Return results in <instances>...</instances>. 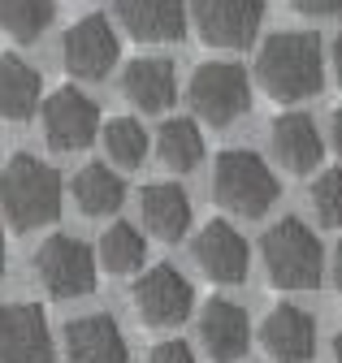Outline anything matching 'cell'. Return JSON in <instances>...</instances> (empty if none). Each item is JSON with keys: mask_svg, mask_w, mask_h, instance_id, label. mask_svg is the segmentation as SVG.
<instances>
[{"mask_svg": "<svg viewBox=\"0 0 342 363\" xmlns=\"http://www.w3.org/2000/svg\"><path fill=\"white\" fill-rule=\"evenodd\" d=\"M294 13H308V18H338L342 13V0H290Z\"/></svg>", "mask_w": 342, "mask_h": 363, "instance_id": "cell-28", "label": "cell"}, {"mask_svg": "<svg viewBox=\"0 0 342 363\" xmlns=\"http://www.w3.org/2000/svg\"><path fill=\"white\" fill-rule=\"evenodd\" d=\"M35 272L53 298H82L96 290V255L70 234H53L35 251Z\"/></svg>", "mask_w": 342, "mask_h": 363, "instance_id": "cell-6", "label": "cell"}, {"mask_svg": "<svg viewBox=\"0 0 342 363\" xmlns=\"http://www.w3.org/2000/svg\"><path fill=\"white\" fill-rule=\"evenodd\" d=\"M0 212L13 230H39L61 216V173L35 156H13L0 169Z\"/></svg>", "mask_w": 342, "mask_h": 363, "instance_id": "cell-2", "label": "cell"}, {"mask_svg": "<svg viewBox=\"0 0 342 363\" xmlns=\"http://www.w3.org/2000/svg\"><path fill=\"white\" fill-rule=\"evenodd\" d=\"M191 108L208 125H234L251 108V82L247 69L234 61H208L191 78Z\"/></svg>", "mask_w": 342, "mask_h": 363, "instance_id": "cell-5", "label": "cell"}, {"mask_svg": "<svg viewBox=\"0 0 342 363\" xmlns=\"http://www.w3.org/2000/svg\"><path fill=\"white\" fill-rule=\"evenodd\" d=\"M65 363H131L126 337L113 315H78L65 325Z\"/></svg>", "mask_w": 342, "mask_h": 363, "instance_id": "cell-15", "label": "cell"}, {"mask_svg": "<svg viewBox=\"0 0 342 363\" xmlns=\"http://www.w3.org/2000/svg\"><path fill=\"white\" fill-rule=\"evenodd\" d=\"M312 208H316L321 225L342 230V169H329V173L316 177V186H312Z\"/></svg>", "mask_w": 342, "mask_h": 363, "instance_id": "cell-26", "label": "cell"}, {"mask_svg": "<svg viewBox=\"0 0 342 363\" xmlns=\"http://www.w3.org/2000/svg\"><path fill=\"white\" fill-rule=\"evenodd\" d=\"M0 277H5V234H0Z\"/></svg>", "mask_w": 342, "mask_h": 363, "instance_id": "cell-33", "label": "cell"}, {"mask_svg": "<svg viewBox=\"0 0 342 363\" xmlns=\"http://www.w3.org/2000/svg\"><path fill=\"white\" fill-rule=\"evenodd\" d=\"M333 286H338V294H342V242H338V251H333Z\"/></svg>", "mask_w": 342, "mask_h": 363, "instance_id": "cell-29", "label": "cell"}, {"mask_svg": "<svg viewBox=\"0 0 342 363\" xmlns=\"http://www.w3.org/2000/svg\"><path fill=\"white\" fill-rule=\"evenodd\" d=\"M131 298H135L139 320L152 325V329H174V325H182L187 315H191V307H195V290H191V281L182 277L178 268H169V264L148 268L143 277L135 281Z\"/></svg>", "mask_w": 342, "mask_h": 363, "instance_id": "cell-8", "label": "cell"}, {"mask_svg": "<svg viewBox=\"0 0 342 363\" xmlns=\"http://www.w3.org/2000/svg\"><path fill=\"white\" fill-rule=\"evenodd\" d=\"M273 156L290 169V173H312L325 156V143L312 125V117L304 113H286L273 121Z\"/></svg>", "mask_w": 342, "mask_h": 363, "instance_id": "cell-19", "label": "cell"}, {"mask_svg": "<svg viewBox=\"0 0 342 363\" xmlns=\"http://www.w3.org/2000/svg\"><path fill=\"white\" fill-rule=\"evenodd\" d=\"M0 363H53V329L44 307L35 303L0 307Z\"/></svg>", "mask_w": 342, "mask_h": 363, "instance_id": "cell-9", "label": "cell"}, {"mask_svg": "<svg viewBox=\"0 0 342 363\" xmlns=\"http://www.w3.org/2000/svg\"><path fill=\"white\" fill-rule=\"evenodd\" d=\"M74 203H78L82 216H113L126 203V186H121V177L113 169L87 164L74 177Z\"/></svg>", "mask_w": 342, "mask_h": 363, "instance_id": "cell-21", "label": "cell"}, {"mask_svg": "<svg viewBox=\"0 0 342 363\" xmlns=\"http://www.w3.org/2000/svg\"><path fill=\"white\" fill-rule=\"evenodd\" d=\"M148 363H195V354H191L187 342H156Z\"/></svg>", "mask_w": 342, "mask_h": 363, "instance_id": "cell-27", "label": "cell"}, {"mask_svg": "<svg viewBox=\"0 0 342 363\" xmlns=\"http://www.w3.org/2000/svg\"><path fill=\"white\" fill-rule=\"evenodd\" d=\"M139 212H143V225L160 242H182V234L191 230V199L174 182H152V186H143Z\"/></svg>", "mask_w": 342, "mask_h": 363, "instance_id": "cell-17", "label": "cell"}, {"mask_svg": "<svg viewBox=\"0 0 342 363\" xmlns=\"http://www.w3.org/2000/svg\"><path fill=\"white\" fill-rule=\"evenodd\" d=\"M57 18V0H0V30L35 43Z\"/></svg>", "mask_w": 342, "mask_h": 363, "instance_id": "cell-24", "label": "cell"}, {"mask_svg": "<svg viewBox=\"0 0 342 363\" xmlns=\"http://www.w3.org/2000/svg\"><path fill=\"white\" fill-rule=\"evenodd\" d=\"M117 52H121V43H117V30L100 18V13H87V18H78L70 30H65V69L74 78H104L113 65H117Z\"/></svg>", "mask_w": 342, "mask_h": 363, "instance_id": "cell-11", "label": "cell"}, {"mask_svg": "<svg viewBox=\"0 0 342 363\" xmlns=\"http://www.w3.org/2000/svg\"><path fill=\"white\" fill-rule=\"evenodd\" d=\"M260 346L273 363H308L316 354V320L294 307V303H282L265 315L260 325Z\"/></svg>", "mask_w": 342, "mask_h": 363, "instance_id": "cell-13", "label": "cell"}, {"mask_svg": "<svg viewBox=\"0 0 342 363\" xmlns=\"http://www.w3.org/2000/svg\"><path fill=\"white\" fill-rule=\"evenodd\" d=\"M265 251V268H269V281L277 290H316L321 286V272H325V251L321 238L308 230L304 220H277L273 230L260 242Z\"/></svg>", "mask_w": 342, "mask_h": 363, "instance_id": "cell-3", "label": "cell"}, {"mask_svg": "<svg viewBox=\"0 0 342 363\" xmlns=\"http://www.w3.org/2000/svg\"><path fill=\"white\" fill-rule=\"evenodd\" d=\"M156 152H160V160L174 169V173H191V169L204 160V134H199L195 121L174 117V121H165V125H160Z\"/></svg>", "mask_w": 342, "mask_h": 363, "instance_id": "cell-23", "label": "cell"}, {"mask_svg": "<svg viewBox=\"0 0 342 363\" xmlns=\"http://www.w3.org/2000/svg\"><path fill=\"white\" fill-rule=\"evenodd\" d=\"M333 147H338V156H342V108L333 113Z\"/></svg>", "mask_w": 342, "mask_h": 363, "instance_id": "cell-30", "label": "cell"}, {"mask_svg": "<svg viewBox=\"0 0 342 363\" xmlns=\"http://www.w3.org/2000/svg\"><path fill=\"white\" fill-rule=\"evenodd\" d=\"M212 195H217V203L226 212L255 220V216H265L277 203L282 186H277L273 169L260 156L238 147V152H221L217 156V169H212Z\"/></svg>", "mask_w": 342, "mask_h": 363, "instance_id": "cell-4", "label": "cell"}, {"mask_svg": "<svg viewBox=\"0 0 342 363\" xmlns=\"http://www.w3.org/2000/svg\"><path fill=\"white\" fill-rule=\"evenodd\" d=\"M39 91L44 82L22 57H0V117L26 121L39 108Z\"/></svg>", "mask_w": 342, "mask_h": 363, "instance_id": "cell-20", "label": "cell"}, {"mask_svg": "<svg viewBox=\"0 0 342 363\" xmlns=\"http://www.w3.org/2000/svg\"><path fill=\"white\" fill-rule=\"evenodd\" d=\"M191 255L204 268L208 281H217V286L247 281V268H251L247 238L234 230V225H226V220H208L199 230V238H195V247H191Z\"/></svg>", "mask_w": 342, "mask_h": 363, "instance_id": "cell-12", "label": "cell"}, {"mask_svg": "<svg viewBox=\"0 0 342 363\" xmlns=\"http://www.w3.org/2000/svg\"><path fill=\"white\" fill-rule=\"evenodd\" d=\"M255 78L269 91L273 100L282 104H299V100H312L316 91L325 86V57H321V39L312 30H286L273 35L260 61H255Z\"/></svg>", "mask_w": 342, "mask_h": 363, "instance_id": "cell-1", "label": "cell"}, {"mask_svg": "<svg viewBox=\"0 0 342 363\" xmlns=\"http://www.w3.org/2000/svg\"><path fill=\"white\" fill-rule=\"evenodd\" d=\"M100 264L113 272V277H131V272H139V268L148 264V242H143V234L135 230V225H126V220L109 225L104 238H100Z\"/></svg>", "mask_w": 342, "mask_h": 363, "instance_id": "cell-22", "label": "cell"}, {"mask_svg": "<svg viewBox=\"0 0 342 363\" xmlns=\"http://www.w3.org/2000/svg\"><path fill=\"white\" fill-rule=\"evenodd\" d=\"M199 342L212 363H238L251 346V320L230 298H212L199 311Z\"/></svg>", "mask_w": 342, "mask_h": 363, "instance_id": "cell-14", "label": "cell"}, {"mask_svg": "<svg viewBox=\"0 0 342 363\" xmlns=\"http://www.w3.org/2000/svg\"><path fill=\"white\" fill-rule=\"evenodd\" d=\"M121 91H126V100L139 104L143 113H165L169 104H174V96H178L174 65H169L165 57H143V61H135L121 74Z\"/></svg>", "mask_w": 342, "mask_h": 363, "instance_id": "cell-18", "label": "cell"}, {"mask_svg": "<svg viewBox=\"0 0 342 363\" xmlns=\"http://www.w3.org/2000/svg\"><path fill=\"white\" fill-rule=\"evenodd\" d=\"M333 69H338V82H342V35H338V43H333Z\"/></svg>", "mask_w": 342, "mask_h": 363, "instance_id": "cell-31", "label": "cell"}, {"mask_svg": "<svg viewBox=\"0 0 342 363\" xmlns=\"http://www.w3.org/2000/svg\"><path fill=\"white\" fill-rule=\"evenodd\" d=\"M191 18H195V30H199L204 43L243 52L255 43V35H260L265 0H195Z\"/></svg>", "mask_w": 342, "mask_h": 363, "instance_id": "cell-7", "label": "cell"}, {"mask_svg": "<svg viewBox=\"0 0 342 363\" xmlns=\"http://www.w3.org/2000/svg\"><path fill=\"white\" fill-rule=\"evenodd\" d=\"M333 363H342V333L333 337Z\"/></svg>", "mask_w": 342, "mask_h": 363, "instance_id": "cell-32", "label": "cell"}, {"mask_svg": "<svg viewBox=\"0 0 342 363\" xmlns=\"http://www.w3.org/2000/svg\"><path fill=\"white\" fill-rule=\"evenodd\" d=\"M104 147L121 169H139L143 156H148V134L135 117H113L104 125Z\"/></svg>", "mask_w": 342, "mask_h": 363, "instance_id": "cell-25", "label": "cell"}, {"mask_svg": "<svg viewBox=\"0 0 342 363\" xmlns=\"http://www.w3.org/2000/svg\"><path fill=\"white\" fill-rule=\"evenodd\" d=\"M117 22L139 43H178L187 35L182 0H117Z\"/></svg>", "mask_w": 342, "mask_h": 363, "instance_id": "cell-16", "label": "cell"}, {"mask_svg": "<svg viewBox=\"0 0 342 363\" xmlns=\"http://www.w3.org/2000/svg\"><path fill=\"white\" fill-rule=\"evenodd\" d=\"M100 108L74 86H61L44 100V139L53 152H82L96 139Z\"/></svg>", "mask_w": 342, "mask_h": 363, "instance_id": "cell-10", "label": "cell"}]
</instances>
